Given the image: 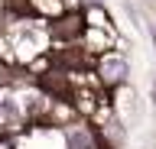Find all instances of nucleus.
Returning a JSON list of instances; mask_svg holds the SVG:
<instances>
[{
    "label": "nucleus",
    "instance_id": "nucleus-1",
    "mask_svg": "<svg viewBox=\"0 0 156 149\" xmlns=\"http://www.w3.org/2000/svg\"><path fill=\"white\" fill-rule=\"evenodd\" d=\"M104 71H107V78H127V62L124 59H107V65H104Z\"/></svg>",
    "mask_w": 156,
    "mask_h": 149
}]
</instances>
